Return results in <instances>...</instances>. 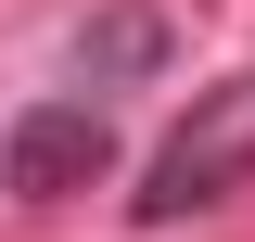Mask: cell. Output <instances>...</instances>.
I'll use <instances>...</instances> for the list:
<instances>
[{"instance_id":"cell-3","label":"cell","mask_w":255,"mask_h":242,"mask_svg":"<svg viewBox=\"0 0 255 242\" xmlns=\"http://www.w3.org/2000/svg\"><path fill=\"white\" fill-rule=\"evenodd\" d=\"M166 64H179V13H166V0H102L90 26L64 38V77H77L90 102H115V90H153Z\"/></svg>"},{"instance_id":"cell-1","label":"cell","mask_w":255,"mask_h":242,"mask_svg":"<svg viewBox=\"0 0 255 242\" xmlns=\"http://www.w3.org/2000/svg\"><path fill=\"white\" fill-rule=\"evenodd\" d=\"M243 179H255V77H217V90L191 102L179 127H166V153L140 166V191H128V230H179V217L230 204Z\"/></svg>"},{"instance_id":"cell-2","label":"cell","mask_w":255,"mask_h":242,"mask_svg":"<svg viewBox=\"0 0 255 242\" xmlns=\"http://www.w3.org/2000/svg\"><path fill=\"white\" fill-rule=\"evenodd\" d=\"M102 179H115V115L90 90H51V102H13L0 115V191L13 204H77Z\"/></svg>"}]
</instances>
